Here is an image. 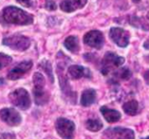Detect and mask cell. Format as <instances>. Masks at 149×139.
<instances>
[{
	"mask_svg": "<svg viewBox=\"0 0 149 139\" xmlns=\"http://www.w3.org/2000/svg\"><path fill=\"white\" fill-rule=\"evenodd\" d=\"M9 100L12 104L22 110H26L31 106V98L29 93L24 89H18L9 95Z\"/></svg>",
	"mask_w": 149,
	"mask_h": 139,
	"instance_id": "3957f363",
	"label": "cell"
},
{
	"mask_svg": "<svg viewBox=\"0 0 149 139\" xmlns=\"http://www.w3.org/2000/svg\"><path fill=\"white\" fill-rule=\"evenodd\" d=\"M87 3V0H63L60 7L65 12H73L77 9H82Z\"/></svg>",
	"mask_w": 149,
	"mask_h": 139,
	"instance_id": "4fadbf2b",
	"label": "cell"
},
{
	"mask_svg": "<svg viewBox=\"0 0 149 139\" xmlns=\"http://www.w3.org/2000/svg\"><path fill=\"white\" fill-rule=\"evenodd\" d=\"M46 9L48 11H54L57 9V6L54 0H47L46 2Z\"/></svg>",
	"mask_w": 149,
	"mask_h": 139,
	"instance_id": "d4e9b609",
	"label": "cell"
},
{
	"mask_svg": "<svg viewBox=\"0 0 149 139\" xmlns=\"http://www.w3.org/2000/svg\"><path fill=\"white\" fill-rule=\"evenodd\" d=\"M100 111H101L103 116L104 117V119H105L108 122H110V123L116 122L119 121L120 118H121V114H120L119 111H118V110H116V109H109V108L106 107V106L101 107Z\"/></svg>",
	"mask_w": 149,
	"mask_h": 139,
	"instance_id": "5bb4252c",
	"label": "cell"
},
{
	"mask_svg": "<svg viewBox=\"0 0 149 139\" xmlns=\"http://www.w3.org/2000/svg\"><path fill=\"white\" fill-rule=\"evenodd\" d=\"M55 129L62 139H74L76 125L67 118L60 117L55 122Z\"/></svg>",
	"mask_w": 149,
	"mask_h": 139,
	"instance_id": "277c9868",
	"label": "cell"
},
{
	"mask_svg": "<svg viewBox=\"0 0 149 139\" xmlns=\"http://www.w3.org/2000/svg\"><path fill=\"white\" fill-rule=\"evenodd\" d=\"M132 1H133L134 3H139V2L140 1V0H132Z\"/></svg>",
	"mask_w": 149,
	"mask_h": 139,
	"instance_id": "f546056e",
	"label": "cell"
},
{
	"mask_svg": "<svg viewBox=\"0 0 149 139\" xmlns=\"http://www.w3.org/2000/svg\"><path fill=\"white\" fill-rule=\"evenodd\" d=\"M104 135L108 139H135L134 131L131 129L115 127L104 130Z\"/></svg>",
	"mask_w": 149,
	"mask_h": 139,
	"instance_id": "52a82bcc",
	"label": "cell"
},
{
	"mask_svg": "<svg viewBox=\"0 0 149 139\" xmlns=\"http://www.w3.org/2000/svg\"><path fill=\"white\" fill-rule=\"evenodd\" d=\"M12 61H13V58L10 55L0 53V69L7 66L9 64L12 63Z\"/></svg>",
	"mask_w": 149,
	"mask_h": 139,
	"instance_id": "cb8c5ba5",
	"label": "cell"
},
{
	"mask_svg": "<svg viewBox=\"0 0 149 139\" xmlns=\"http://www.w3.org/2000/svg\"><path fill=\"white\" fill-rule=\"evenodd\" d=\"M3 44L13 50L26 51L31 45L30 39L23 35H13L3 39Z\"/></svg>",
	"mask_w": 149,
	"mask_h": 139,
	"instance_id": "5b68a950",
	"label": "cell"
},
{
	"mask_svg": "<svg viewBox=\"0 0 149 139\" xmlns=\"http://www.w3.org/2000/svg\"><path fill=\"white\" fill-rule=\"evenodd\" d=\"M40 66L45 71V73L47 75L49 80L51 81V82L53 83L54 82V75H53V71H52V66H51V64L48 60H42L40 63Z\"/></svg>",
	"mask_w": 149,
	"mask_h": 139,
	"instance_id": "603a6c76",
	"label": "cell"
},
{
	"mask_svg": "<svg viewBox=\"0 0 149 139\" xmlns=\"http://www.w3.org/2000/svg\"><path fill=\"white\" fill-rule=\"evenodd\" d=\"M143 46L146 48V49H147V50H149V38L144 42V44H143Z\"/></svg>",
	"mask_w": 149,
	"mask_h": 139,
	"instance_id": "f1b7e54d",
	"label": "cell"
},
{
	"mask_svg": "<svg viewBox=\"0 0 149 139\" xmlns=\"http://www.w3.org/2000/svg\"><path fill=\"white\" fill-rule=\"evenodd\" d=\"M110 38L117 46L120 47H125L129 45L130 34L127 31L122 28L112 27L110 30Z\"/></svg>",
	"mask_w": 149,
	"mask_h": 139,
	"instance_id": "ba28073f",
	"label": "cell"
},
{
	"mask_svg": "<svg viewBox=\"0 0 149 139\" xmlns=\"http://www.w3.org/2000/svg\"><path fill=\"white\" fill-rule=\"evenodd\" d=\"M144 80H145L146 83L149 85V70H147V71L144 74Z\"/></svg>",
	"mask_w": 149,
	"mask_h": 139,
	"instance_id": "83f0119b",
	"label": "cell"
},
{
	"mask_svg": "<svg viewBox=\"0 0 149 139\" xmlns=\"http://www.w3.org/2000/svg\"><path fill=\"white\" fill-rule=\"evenodd\" d=\"M0 139H16L13 133H0Z\"/></svg>",
	"mask_w": 149,
	"mask_h": 139,
	"instance_id": "4316f807",
	"label": "cell"
},
{
	"mask_svg": "<svg viewBox=\"0 0 149 139\" xmlns=\"http://www.w3.org/2000/svg\"><path fill=\"white\" fill-rule=\"evenodd\" d=\"M143 139H149V136H146V137H145V138H143Z\"/></svg>",
	"mask_w": 149,
	"mask_h": 139,
	"instance_id": "1f68e13d",
	"label": "cell"
},
{
	"mask_svg": "<svg viewBox=\"0 0 149 139\" xmlns=\"http://www.w3.org/2000/svg\"><path fill=\"white\" fill-rule=\"evenodd\" d=\"M33 97H34V102L37 105L42 106L45 105L48 102L49 100V94L48 92L45 89V88H40V89H36L33 88Z\"/></svg>",
	"mask_w": 149,
	"mask_h": 139,
	"instance_id": "9a60e30c",
	"label": "cell"
},
{
	"mask_svg": "<svg viewBox=\"0 0 149 139\" xmlns=\"http://www.w3.org/2000/svg\"><path fill=\"white\" fill-rule=\"evenodd\" d=\"M2 18L7 24L18 25V26H27L33 22V17L15 6H8L3 10Z\"/></svg>",
	"mask_w": 149,
	"mask_h": 139,
	"instance_id": "6da1fadb",
	"label": "cell"
},
{
	"mask_svg": "<svg viewBox=\"0 0 149 139\" xmlns=\"http://www.w3.org/2000/svg\"><path fill=\"white\" fill-rule=\"evenodd\" d=\"M33 66L32 60H25L15 66L8 73L7 78L12 81H16L20 79L24 75H26Z\"/></svg>",
	"mask_w": 149,
	"mask_h": 139,
	"instance_id": "30bf717a",
	"label": "cell"
},
{
	"mask_svg": "<svg viewBox=\"0 0 149 139\" xmlns=\"http://www.w3.org/2000/svg\"><path fill=\"white\" fill-rule=\"evenodd\" d=\"M33 88H36V89L45 88V85H46V80L44 76L40 73H38V72L33 75Z\"/></svg>",
	"mask_w": 149,
	"mask_h": 139,
	"instance_id": "7402d4cb",
	"label": "cell"
},
{
	"mask_svg": "<svg viewBox=\"0 0 149 139\" xmlns=\"http://www.w3.org/2000/svg\"><path fill=\"white\" fill-rule=\"evenodd\" d=\"M85 126L88 130L97 132L103 128V122L99 119H88L85 122Z\"/></svg>",
	"mask_w": 149,
	"mask_h": 139,
	"instance_id": "44dd1931",
	"label": "cell"
},
{
	"mask_svg": "<svg viewBox=\"0 0 149 139\" xmlns=\"http://www.w3.org/2000/svg\"><path fill=\"white\" fill-rule=\"evenodd\" d=\"M84 42L93 48L101 49L104 43V38L101 32L94 30L87 33L84 37Z\"/></svg>",
	"mask_w": 149,
	"mask_h": 139,
	"instance_id": "8fae6325",
	"label": "cell"
},
{
	"mask_svg": "<svg viewBox=\"0 0 149 139\" xmlns=\"http://www.w3.org/2000/svg\"><path fill=\"white\" fill-rule=\"evenodd\" d=\"M64 69H65V62L64 60H61L57 63V74L59 76V82L60 86L61 89L62 93L68 97L71 100H74V93L72 91V89L69 85L68 80L67 78V75L64 74Z\"/></svg>",
	"mask_w": 149,
	"mask_h": 139,
	"instance_id": "8992f818",
	"label": "cell"
},
{
	"mask_svg": "<svg viewBox=\"0 0 149 139\" xmlns=\"http://www.w3.org/2000/svg\"><path fill=\"white\" fill-rule=\"evenodd\" d=\"M97 92L93 89H88L84 90L81 96V104L84 107H89L96 102Z\"/></svg>",
	"mask_w": 149,
	"mask_h": 139,
	"instance_id": "2e32d148",
	"label": "cell"
},
{
	"mask_svg": "<svg viewBox=\"0 0 149 139\" xmlns=\"http://www.w3.org/2000/svg\"><path fill=\"white\" fill-rule=\"evenodd\" d=\"M147 19H149V12H148V13H147Z\"/></svg>",
	"mask_w": 149,
	"mask_h": 139,
	"instance_id": "d6a6232c",
	"label": "cell"
},
{
	"mask_svg": "<svg viewBox=\"0 0 149 139\" xmlns=\"http://www.w3.org/2000/svg\"><path fill=\"white\" fill-rule=\"evenodd\" d=\"M129 23L136 28H139L144 31L149 30V25L146 23V21L143 18H139L137 16H132L131 19H129Z\"/></svg>",
	"mask_w": 149,
	"mask_h": 139,
	"instance_id": "ffe728a7",
	"label": "cell"
},
{
	"mask_svg": "<svg viewBox=\"0 0 149 139\" xmlns=\"http://www.w3.org/2000/svg\"><path fill=\"white\" fill-rule=\"evenodd\" d=\"M16 1L25 7H32L34 4L33 0H16Z\"/></svg>",
	"mask_w": 149,
	"mask_h": 139,
	"instance_id": "484cf974",
	"label": "cell"
},
{
	"mask_svg": "<svg viewBox=\"0 0 149 139\" xmlns=\"http://www.w3.org/2000/svg\"><path fill=\"white\" fill-rule=\"evenodd\" d=\"M0 118L10 126H18L22 122L20 114L14 109L6 108L0 110Z\"/></svg>",
	"mask_w": 149,
	"mask_h": 139,
	"instance_id": "9c48e42d",
	"label": "cell"
},
{
	"mask_svg": "<svg viewBox=\"0 0 149 139\" xmlns=\"http://www.w3.org/2000/svg\"><path fill=\"white\" fill-rule=\"evenodd\" d=\"M68 74L73 80H78L83 77L91 78L92 75L89 68L80 65H71L68 68Z\"/></svg>",
	"mask_w": 149,
	"mask_h": 139,
	"instance_id": "7c38bea8",
	"label": "cell"
},
{
	"mask_svg": "<svg viewBox=\"0 0 149 139\" xmlns=\"http://www.w3.org/2000/svg\"><path fill=\"white\" fill-rule=\"evenodd\" d=\"M123 110L126 115H135L139 111V103L136 100H131L124 103Z\"/></svg>",
	"mask_w": 149,
	"mask_h": 139,
	"instance_id": "ac0fdd59",
	"label": "cell"
},
{
	"mask_svg": "<svg viewBox=\"0 0 149 139\" xmlns=\"http://www.w3.org/2000/svg\"><path fill=\"white\" fill-rule=\"evenodd\" d=\"M125 62V59L112 52H107L101 63V72L104 75H109L115 68L120 66Z\"/></svg>",
	"mask_w": 149,
	"mask_h": 139,
	"instance_id": "7a4b0ae2",
	"label": "cell"
},
{
	"mask_svg": "<svg viewBox=\"0 0 149 139\" xmlns=\"http://www.w3.org/2000/svg\"><path fill=\"white\" fill-rule=\"evenodd\" d=\"M45 139H55V138H54V137H47Z\"/></svg>",
	"mask_w": 149,
	"mask_h": 139,
	"instance_id": "4dcf8cb0",
	"label": "cell"
},
{
	"mask_svg": "<svg viewBox=\"0 0 149 139\" xmlns=\"http://www.w3.org/2000/svg\"><path fill=\"white\" fill-rule=\"evenodd\" d=\"M132 77V72L127 67H122L113 74L114 81H126Z\"/></svg>",
	"mask_w": 149,
	"mask_h": 139,
	"instance_id": "d6986e66",
	"label": "cell"
},
{
	"mask_svg": "<svg viewBox=\"0 0 149 139\" xmlns=\"http://www.w3.org/2000/svg\"><path fill=\"white\" fill-rule=\"evenodd\" d=\"M64 46L69 52H71L73 53H77L79 51V49H80L78 38L76 37V36H69V37H68L65 39V41H64Z\"/></svg>",
	"mask_w": 149,
	"mask_h": 139,
	"instance_id": "e0dca14e",
	"label": "cell"
}]
</instances>
